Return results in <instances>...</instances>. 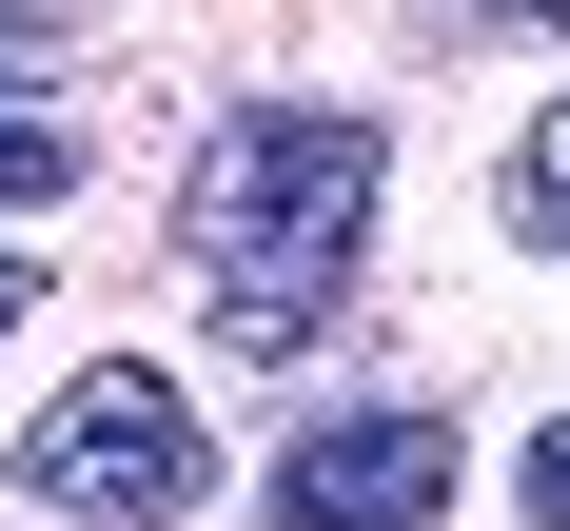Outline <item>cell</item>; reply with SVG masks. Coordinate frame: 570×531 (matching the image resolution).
<instances>
[{
    "instance_id": "cell-1",
    "label": "cell",
    "mask_w": 570,
    "mask_h": 531,
    "mask_svg": "<svg viewBox=\"0 0 570 531\" xmlns=\"http://www.w3.org/2000/svg\"><path fill=\"white\" fill-rule=\"evenodd\" d=\"M374 197H394V138L354 99H236L217 138H197V177H177V256H197L217 354L295 374V354L335 335L354 256H374Z\"/></svg>"
},
{
    "instance_id": "cell-2",
    "label": "cell",
    "mask_w": 570,
    "mask_h": 531,
    "mask_svg": "<svg viewBox=\"0 0 570 531\" xmlns=\"http://www.w3.org/2000/svg\"><path fill=\"white\" fill-rule=\"evenodd\" d=\"M20 492H40L59 531H177L217 492V413L177 394L158 354H79V374L20 413Z\"/></svg>"
},
{
    "instance_id": "cell-3",
    "label": "cell",
    "mask_w": 570,
    "mask_h": 531,
    "mask_svg": "<svg viewBox=\"0 0 570 531\" xmlns=\"http://www.w3.org/2000/svg\"><path fill=\"white\" fill-rule=\"evenodd\" d=\"M453 512V413L433 394H354L256 472V531H433Z\"/></svg>"
},
{
    "instance_id": "cell-4",
    "label": "cell",
    "mask_w": 570,
    "mask_h": 531,
    "mask_svg": "<svg viewBox=\"0 0 570 531\" xmlns=\"http://www.w3.org/2000/svg\"><path fill=\"white\" fill-rule=\"evenodd\" d=\"M492 217H512L531 256L570 276V99H531V118H512V158H492Z\"/></svg>"
},
{
    "instance_id": "cell-5",
    "label": "cell",
    "mask_w": 570,
    "mask_h": 531,
    "mask_svg": "<svg viewBox=\"0 0 570 531\" xmlns=\"http://www.w3.org/2000/svg\"><path fill=\"white\" fill-rule=\"evenodd\" d=\"M79 158H99V138H79L59 79H0V197H79Z\"/></svg>"
},
{
    "instance_id": "cell-6",
    "label": "cell",
    "mask_w": 570,
    "mask_h": 531,
    "mask_svg": "<svg viewBox=\"0 0 570 531\" xmlns=\"http://www.w3.org/2000/svg\"><path fill=\"white\" fill-rule=\"evenodd\" d=\"M512 512H531V531H570V413H551V433L512 453Z\"/></svg>"
},
{
    "instance_id": "cell-7",
    "label": "cell",
    "mask_w": 570,
    "mask_h": 531,
    "mask_svg": "<svg viewBox=\"0 0 570 531\" xmlns=\"http://www.w3.org/2000/svg\"><path fill=\"white\" fill-rule=\"evenodd\" d=\"M20 315H40V256H20V236H0V354H20Z\"/></svg>"
},
{
    "instance_id": "cell-8",
    "label": "cell",
    "mask_w": 570,
    "mask_h": 531,
    "mask_svg": "<svg viewBox=\"0 0 570 531\" xmlns=\"http://www.w3.org/2000/svg\"><path fill=\"white\" fill-rule=\"evenodd\" d=\"M453 20H551V40H570V0H453Z\"/></svg>"
}]
</instances>
